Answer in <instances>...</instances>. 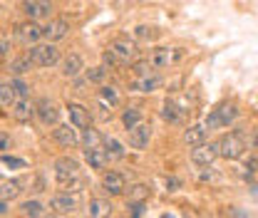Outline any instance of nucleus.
Here are the masks:
<instances>
[{
    "mask_svg": "<svg viewBox=\"0 0 258 218\" xmlns=\"http://www.w3.org/2000/svg\"><path fill=\"white\" fill-rule=\"evenodd\" d=\"M122 124H124V129H134V126L142 124V112L137 109V107H129V109H124V114H122Z\"/></svg>",
    "mask_w": 258,
    "mask_h": 218,
    "instance_id": "28",
    "label": "nucleus"
},
{
    "mask_svg": "<svg viewBox=\"0 0 258 218\" xmlns=\"http://www.w3.org/2000/svg\"><path fill=\"white\" fill-rule=\"evenodd\" d=\"M10 87H13V92H15V99H28V94H30V87L20 80V77H15V80H10Z\"/></svg>",
    "mask_w": 258,
    "mask_h": 218,
    "instance_id": "32",
    "label": "nucleus"
},
{
    "mask_svg": "<svg viewBox=\"0 0 258 218\" xmlns=\"http://www.w3.org/2000/svg\"><path fill=\"white\" fill-rule=\"evenodd\" d=\"M5 55H8V42L0 40V57H5Z\"/></svg>",
    "mask_w": 258,
    "mask_h": 218,
    "instance_id": "42",
    "label": "nucleus"
},
{
    "mask_svg": "<svg viewBox=\"0 0 258 218\" xmlns=\"http://www.w3.org/2000/svg\"><path fill=\"white\" fill-rule=\"evenodd\" d=\"M127 208H132L129 218H142V213H144V203H129Z\"/></svg>",
    "mask_w": 258,
    "mask_h": 218,
    "instance_id": "38",
    "label": "nucleus"
},
{
    "mask_svg": "<svg viewBox=\"0 0 258 218\" xmlns=\"http://www.w3.org/2000/svg\"><path fill=\"white\" fill-rule=\"evenodd\" d=\"M55 181L60 188H70L77 191L82 186V176H80V164L72 156H60L55 161Z\"/></svg>",
    "mask_w": 258,
    "mask_h": 218,
    "instance_id": "1",
    "label": "nucleus"
},
{
    "mask_svg": "<svg viewBox=\"0 0 258 218\" xmlns=\"http://www.w3.org/2000/svg\"><path fill=\"white\" fill-rule=\"evenodd\" d=\"M30 62L35 67H52V64L60 62V50L52 45V42H45V45H32L30 52H28Z\"/></svg>",
    "mask_w": 258,
    "mask_h": 218,
    "instance_id": "3",
    "label": "nucleus"
},
{
    "mask_svg": "<svg viewBox=\"0 0 258 218\" xmlns=\"http://www.w3.org/2000/svg\"><path fill=\"white\" fill-rule=\"evenodd\" d=\"M10 114H13L18 122H30L32 114H35V104H30L28 99H15L13 107H10Z\"/></svg>",
    "mask_w": 258,
    "mask_h": 218,
    "instance_id": "19",
    "label": "nucleus"
},
{
    "mask_svg": "<svg viewBox=\"0 0 258 218\" xmlns=\"http://www.w3.org/2000/svg\"><path fill=\"white\" fill-rule=\"evenodd\" d=\"M35 114H37V119H40L45 126L57 124V119H60V109H57V104L50 102L47 97L37 99V104H35Z\"/></svg>",
    "mask_w": 258,
    "mask_h": 218,
    "instance_id": "9",
    "label": "nucleus"
},
{
    "mask_svg": "<svg viewBox=\"0 0 258 218\" xmlns=\"http://www.w3.org/2000/svg\"><path fill=\"white\" fill-rule=\"evenodd\" d=\"M176 186H179L176 179H169V181H166V188H169V191H176Z\"/></svg>",
    "mask_w": 258,
    "mask_h": 218,
    "instance_id": "40",
    "label": "nucleus"
},
{
    "mask_svg": "<svg viewBox=\"0 0 258 218\" xmlns=\"http://www.w3.org/2000/svg\"><path fill=\"white\" fill-rule=\"evenodd\" d=\"M85 161L92 171H104L109 164V156L102 147H90V149H85Z\"/></svg>",
    "mask_w": 258,
    "mask_h": 218,
    "instance_id": "16",
    "label": "nucleus"
},
{
    "mask_svg": "<svg viewBox=\"0 0 258 218\" xmlns=\"http://www.w3.org/2000/svg\"><path fill=\"white\" fill-rule=\"evenodd\" d=\"M134 37H139V40H154V37H159V30L152 28V25H139L134 30Z\"/></svg>",
    "mask_w": 258,
    "mask_h": 218,
    "instance_id": "33",
    "label": "nucleus"
},
{
    "mask_svg": "<svg viewBox=\"0 0 258 218\" xmlns=\"http://www.w3.org/2000/svg\"><path fill=\"white\" fill-rule=\"evenodd\" d=\"M127 201L129 203H144L147 198H149V193H152V188L147 186V184H132L127 186Z\"/></svg>",
    "mask_w": 258,
    "mask_h": 218,
    "instance_id": "22",
    "label": "nucleus"
},
{
    "mask_svg": "<svg viewBox=\"0 0 258 218\" xmlns=\"http://www.w3.org/2000/svg\"><path fill=\"white\" fill-rule=\"evenodd\" d=\"M104 77H107V69L104 67H90L87 69V80L90 82H104Z\"/></svg>",
    "mask_w": 258,
    "mask_h": 218,
    "instance_id": "36",
    "label": "nucleus"
},
{
    "mask_svg": "<svg viewBox=\"0 0 258 218\" xmlns=\"http://www.w3.org/2000/svg\"><path fill=\"white\" fill-rule=\"evenodd\" d=\"M67 32H70V23L62 20V18H57V20H50V23L42 28V37L55 45L57 40H64V37H67Z\"/></svg>",
    "mask_w": 258,
    "mask_h": 218,
    "instance_id": "12",
    "label": "nucleus"
},
{
    "mask_svg": "<svg viewBox=\"0 0 258 218\" xmlns=\"http://www.w3.org/2000/svg\"><path fill=\"white\" fill-rule=\"evenodd\" d=\"M219 159V147L216 144H199V147H194L191 149V164L194 166H201V169H206V166H211L214 161Z\"/></svg>",
    "mask_w": 258,
    "mask_h": 218,
    "instance_id": "7",
    "label": "nucleus"
},
{
    "mask_svg": "<svg viewBox=\"0 0 258 218\" xmlns=\"http://www.w3.org/2000/svg\"><path fill=\"white\" fill-rule=\"evenodd\" d=\"M216 147H219V156H224L228 161H236V159H243L246 152L251 149V144H248V136L243 134V131H228L224 134L219 141H216Z\"/></svg>",
    "mask_w": 258,
    "mask_h": 218,
    "instance_id": "2",
    "label": "nucleus"
},
{
    "mask_svg": "<svg viewBox=\"0 0 258 218\" xmlns=\"http://www.w3.org/2000/svg\"><path fill=\"white\" fill-rule=\"evenodd\" d=\"M82 69H85V62H82V57H80V55H75V52H72V55H67V57L62 60V75L64 77H70V80H72V77H77Z\"/></svg>",
    "mask_w": 258,
    "mask_h": 218,
    "instance_id": "20",
    "label": "nucleus"
},
{
    "mask_svg": "<svg viewBox=\"0 0 258 218\" xmlns=\"http://www.w3.org/2000/svg\"><path fill=\"white\" fill-rule=\"evenodd\" d=\"M15 35H18V40H20V42L30 45V42H37V40L42 37V28H40L37 23H32V20H28V23L18 25V30H15Z\"/></svg>",
    "mask_w": 258,
    "mask_h": 218,
    "instance_id": "18",
    "label": "nucleus"
},
{
    "mask_svg": "<svg viewBox=\"0 0 258 218\" xmlns=\"http://www.w3.org/2000/svg\"><path fill=\"white\" fill-rule=\"evenodd\" d=\"M13 102H15V92H13L10 82H8V85H0V104L13 107Z\"/></svg>",
    "mask_w": 258,
    "mask_h": 218,
    "instance_id": "35",
    "label": "nucleus"
},
{
    "mask_svg": "<svg viewBox=\"0 0 258 218\" xmlns=\"http://www.w3.org/2000/svg\"><path fill=\"white\" fill-rule=\"evenodd\" d=\"M0 161H3L5 166H18V169H25V166H28V164H25V159H18V156H8V154L0 156Z\"/></svg>",
    "mask_w": 258,
    "mask_h": 218,
    "instance_id": "37",
    "label": "nucleus"
},
{
    "mask_svg": "<svg viewBox=\"0 0 258 218\" xmlns=\"http://www.w3.org/2000/svg\"><path fill=\"white\" fill-rule=\"evenodd\" d=\"M161 117L171 124H184V109H179L174 102H166L164 109H161Z\"/></svg>",
    "mask_w": 258,
    "mask_h": 218,
    "instance_id": "24",
    "label": "nucleus"
},
{
    "mask_svg": "<svg viewBox=\"0 0 258 218\" xmlns=\"http://www.w3.org/2000/svg\"><path fill=\"white\" fill-rule=\"evenodd\" d=\"M8 147H10V139L3 134V136H0V149H8Z\"/></svg>",
    "mask_w": 258,
    "mask_h": 218,
    "instance_id": "41",
    "label": "nucleus"
},
{
    "mask_svg": "<svg viewBox=\"0 0 258 218\" xmlns=\"http://www.w3.org/2000/svg\"><path fill=\"white\" fill-rule=\"evenodd\" d=\"M238 117V109H236V104H221V107H216L209 117H206V122H204V129H226V126L231 124L233 119Z\"/></svg>",
    "mask_w": 258,
    "mask_h": 218,
    "instance_id": "4",
    "label": "nucleus"
},
{
    "mask_svg": "<svg viewBox=\"0 0 258 218\" xmlns=\"http://www.w3.org/2000/svg\"><path fill=\"white\" fill-rule=\"evenodd\" d=\"M102 188L107 196H122L127 191V176L122 171H107L102 176Z\"/></svg>",
    "mask_w": 258,
    "mask_h": 218,
    "instance_id": "8",
    "label": "nucleus"
},
{
    "mask_svg": "<svg viewBox=\"0 0 258 218\" xmlns=\"http://www.w3.org/2000/svg\"><path fill=\"white\" fill-rule=\"evenodd\" d=\"M40 218H60V216H57V213H42Z\"/></svg>",
    "mask_w": 258,
    "mask_h": 218,
    "instance_id": "44",
    "label": "nucleus"
},
{
    "mask_svg": "<svg viewBox=\"0 0 258 218\" xmlns=\"http://www.w3.org/2000/svg\"><path fill=\"white\" fill-rule=\"evenodd\" d=\"M149 139H152V129L144 124V122L139 126H134V129H129V147H132V149L144 152V149L149 147Z\"/></svg>",
    "mask_w": 258,
    "mask_h": 218,
    "instance_id": "13",
    "label": "nucleus"
},
{
    "mask_svg": "<svg viewBox=\"0 0 258 218\" xmlns=\"http://www.w3.org/2000/svg\"><path fill=\"white\" fill-rule=\"evenodd\" d=\"M109 52L117 57L119 64H127L137 57L139 50H137V42H134V40H129V37H114L112 45H109Z\"/></svg>",
    "mask_w": 258,
    "mask_h": 218,
    "instance_id": "6",
    "label": "nucleus"
},
{
    "mask_svg": "<svg viewBox=\"0 0 258 218\" xmlns=\"http://www.w3.org/2000/svg\"><path fill=\"white\" fill-rule=\"evenodd\" d=\"M102 144H104V152H107V156H109V159H114V161L124 159V154H127V152H124V147H122V144H119L114 136H104V141H102Z\"/></svg>",
    "mask_w": 258,
    "mask_h": 218,
    "instance_id": "25",
    "label": "nucleus"
},
{
    "mask_svg": "<svg viewBox=\"0 0 258 218\" xmlns=\"http://www.w3.org/2000/svg\"><path fill=\"white\" fill-rule=\"evenodd\" d=\"M20 213H23L25 218H40L42 216V203H40V201H35V198L23 201V203H20Z\"/></svg>",
    "mask_w": 258,
    "mask_h": 218,
    "instance_id": "27",
    "label": "nucleus"
},
{
    "mask_svg": "<svg viewBox=\"0 0 258 218\" xmlns=\"http://www.w3.org/2000/svg\"><path fill=\"white\" fill-rule=\"evenodd\" d=\"M20 186H23V181H5V184H0V198H3V201L18 198L20 191H23Z\"/></svg>",
    "mask_w": 258,
    "mask_h": 218,
    "instance_id": "26",
    "label": "nucleus"
},
{
    "mask_svg": "<svg viewBox=\"0 0 258 218\" xmlns=\"http://www.w3.org/2000/svg\"><path fill=\"white\" fill-rule=\"evenodd\" d=\"M50 208H52V213H57V216L72 213V211L77 208V198L70 196V193H55V196L50 198Z\"/></svg>",
    "mask_w": 258,
    "mask_h": 218,
    "instance_id": "14",
    "label": "nucleus"
},
{
    "mask_svg": "<svg viewBox=\"0 0 258 218\" xmlns=\"http://www.w3.org/2000/svg\"><path fill=\"white\" fill-rule=\"evenodd\" d=\"M67 114H70V124L75 129H90L92 126V117H90V109L77 104V102H70L67 104Z\"/></svg>",
    "mask_w": 258,
    "mask_h": 218,
    "instance_id": "10",
    "label": "nucleus"
},
{
    "mask_svg": "<svg viewBox=\"0 0 258 218\" xmlns=\"http://www.w3.org/2000/svg\"><path fill=\"white\" fill-rule=\"evenodd\" d=\"M184 57V50L181 47H157L152 55H149V62L154 69H166L171 64H176Z\"/></svg>",
    "mask_w": 258,
    "mask_h": 218,
    "instance_id": "5",
    "label": "nucleus"
},
{
    "mask_svg": "<svg viewBox=\"0 0 258 218\" xmlns=\"http://www.w3.org/2000/svg\"><path fill=\"white\" fill-rule=\"evenodd\" d=\"M102 60H104V64H107V67H117V57H114V55H112V52H109V50H107V52H104V55H102Z\"/></svg>",
    "mask_w": 258,
    "mask_h": 218,
    "instance_id": "39",
    "label": "nucleus"
},
{
    "mask_svg": "<svg viewBox=\"0 0 258 218\" xmlns=\"http://www.w3.org/2000/svg\"><path fill=\"white\" fill-rule=\"evenodd\" d=\"M23 13L30 18L32 23L35 20H42V18H50L52 3L50 0H23Z\"/></svg>",
    "mask_w": 258,
    "mask_h": 218,
    "instance_id": "11",
    "label": "nucleus"
},
{
    "mask_svg": "<svg viewBox=\"0 0 258 218\" xmlns=\"http://www.w3.org/2000/svg\"><path fill=\"white\" fill-rule=\"evenodd\" d=\"M5 213H8V201L0 198V216H5Z\"/></svg>",
    "mask_w": 258,
    "mask_h": 218,
    "instance_id": "43",
    "label": "nucleus"
},
{
    "mask_svg": "<svg viewBox=\"0 0 258 218\" xmlns=\"http://www.w3.org/2000/svg\"><path fill=\"white\" fill-rule=\"evenodd\" d=\"M30 67H32L30 57L23 55V57H18V60L10 62V72H13V75H25V72H30Z\"/></svg>",
    "mask_w": 258,
    "mask_h": 218,
    "instance_id": "30",
    "label": "nucleus"
},
{
    "mask_svg": "<svg viewBox=\"0 0 258 218\" xmlns=\"http://www.w3.org/2000/svg\"><path fill=\"white\" fill-rule=\"evenodd\" d=\"M206 141V129L199 124H191L184 129V144H189V147H199V144H204Z\"/></svg>",
    "mask_w": 258,
    "mask_h": 218,
    "instance_id": "21",
    "label": "nucleus"
},
{
    "mask_svg": "<svg viewBox=\"0 0 258 218\" xmlns=\"http://www.w3.org/2000/svg\"><path fill=\"white\" fill-rule=\"evenodd\" d=\"M52 139H55L60 147H64V149H72V147H77V144H80V136H77V131H75V129H72L70 124L55 126V131H52Z\"/></svg>",
    "mask_w": 258,
    "mask_h": 218,
    "instance_id": "15",
    "label": "nucleus"
},
{
    "mask_svg": "<svg viewBox=\"0 0 258 218\" xmlns=\"http://www.w3.org/2000/svg\"><path fill=\"white\" fill-rule=\"evenodd\" d=\"M134 75L137 77H152L154 75V67H152V62L149 60H142V62H134Z\"/></svg>",
    "mask_w": 258,
    "mask_h": 218,
    "instance_id": "34",
    "label": "nucleus"
},
{
    "mask_svg": "<svg viewBox=\"0 0 258 218\" xmlns=\"http://www.w3.org/2000/svg\"><path fill=\"white\" fill-rule=\"evenodd\" d=\"M159 87H161L159 75H152V77H137V80L129 82V90H134V92H144V94L157 92Z\"/></svg>",
    "mask_w": 258,
    "mask_h": 218,
    "instance_id": "17",
    "label": "nucleus"
},
{
    "mask_svg": "<svg viewBox=\"0 0 258 218\" xmlns=\"http://www.w3.org/2000/svg\"><path fill=\"white\" fill-rule=\"evenodd\" d=\"M99 99H102L104 104H109V107H117V104H119V92H117L114 87H102V90H99Z\"/></svg>",
    "mask_w": 258,
    "mask_h": 218,
    "instance_id": "31",
    "label": "nucleus"
},
{
    "mask_svg": "<svg viewBox=\"0 0 258 218\" xmlns=\"http://www.w3.org/2000/svg\"><path fill=\"white\" fill-rule=\"evenodd\" d=\"M104 141V136L97 131V129H82V144H85V149H90V147H99Z\"/></svg>",
    "mask_w": 258,
    "mask_h": 218,
    "instance_id": "29",
    "label": "nucleus"
},
{
    "mask_svg": "<svg viewBox=\"0 0 258 218\" xmlns=\"http://www.w3.org/2000/svg\"><path fill=\"white\" fill-rule=\"evenodd\" d=\"M112 216V203L107 198H92L90 201V218H109Z\"/></svg>",
    "mask_w": 258,
    "mask_h": 218,
    "instance_id": "23",
    "label": "nucleus"
}]
</instances>
